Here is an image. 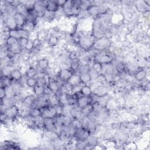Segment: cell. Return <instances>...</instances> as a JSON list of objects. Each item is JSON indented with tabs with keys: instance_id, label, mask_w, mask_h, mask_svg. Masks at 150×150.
Returning a JSON list of instances; mask_svg holds the SVG:
<instances>
[{
	"instance_id": "obj_17",
	"label": "cell",
	"mask_w": 150,
	"mask_h": 150,
	"mask_svg": "<svg viewBox=\"0 0 150 150\" xmlns=\"http://www.w3.org/2000/svg\"><path fill=\"white\" fill-rule=\"evenodd\" d=\"M42 111L41 108L37 107H33L30 108L29 111V115L30 117L35 118L38 117H39L41 115Z\"/></svg>"
},
{
	"instance_id": "obj_40",
	"label": "cell",
	"mask_w": 150,
	"mask_h": 150,
	"mask_svg": "<svg viewBox=\"0 0 150 150\" xmlns=\"http://www.w3.org/2000/svg\"><path fill=\"white\" fill-rule=\"evenodd\" d=\"M0 97H1V100H3L6 97V89H5V87H1Z\"/></svg>"
},
{
	"instance_id": "obj_31",
	"label": "cell",
	"mask_w": 150,
	"mask_h": 150,
	"mask_svg": "<svg viewBox=\"0 0 150 150\" xmlns=\"http://www.w3.org/2000/svg\"><path fill=\"white\" fill-rule=\"evenodd\" d=\"M26 84L29 87L33 88L38 84V80L35 77L27 78L26 80Z\"/></svg>"
},
{
	"instance_id": "obj_38",
	"label": "cell",
	"mask_w": 150,
	"mask_h": 150,
	"mask_svg": "<svg viewBox=\"0 0 150 150\" xmlns=\"http://www.w3.org/2000/svg\"><path fill=\"white\" fill-rule=\"evenodd\" d=\"M53 93L52 92V91L50 90V88L49 87V86L47 85H45L44 86V95L46 96H50L52 94H53Z\"/></svg>"
},
{
	"instance_id": "obj_30",
	"label": "cell",
	"mask_w": 150,
	"mask_h": 150,
	"mask_svg": "<svg viewBox=\"0 0 150 150\" xmlns=\"http://www.w3.org/2000/svg\"><path fill=\"white\" fill-rule=\"evenodd\" d=\"M5 42H6V45L8 47H9V46H11L15 45V43H18L19 42V40L15 38H13V37H12L10 36H8V37L6 39Z\"/></svg>"
},
{
	"instance_id": "obj_16",
	"label": "cell",
	"mask_w": 150,
	"mask_h": 150,
	"mask_svg": "<svg viewBox=\"0 0 150 150\" xmlns=\"http://www.w3.org/2000/svg\"><path fill=\"white\" fill-rule=\"evenodd\" d=\"M73 1H66L64 5L62 7L63 13L64 14H66L67 15L72 16L71 8L73 6Z\"/></svg>"
},
{
	"instance_id": "obj_28",
	"label": "cell",
	"mask_w": 150,
	"mask_h": 150,
	"mask_svg": "<svg viewBox=\"0 0 150 150\" xmlns=\"http://www.w3.org/2000/svg\"><path fill=\"white\" fill-rule=\"evenodd\" d=\"M93 70L97 73V74H100L103 69V64H101L100 62L98 61H96L93 63V66H92Z\"/></svg>"
},
{
	"instance_id": "obj_39",
	"label": "cell",
	"mask_w": 150,
	"mask_h": 150,
	"mask_svg": "<svg viewBox=\"0 0 150 150\" xmlns=\"http://www.w3.org/2000/svg\"><path fill=\"white\" fill-rule=\"evenodd\" d=\"M32 42H33V46H34L35 48H38V47L40 46V45L41 44L40 39L39 38H38L34 39L32 40Z\"/></svg>"
},
{
	"instance_id": "obj_26",
	"label": "cell",
	"mask_w": 150,
	"mask_h": 150,
	"mask_svg": "<svg viewBox=\"0 0 150 150\" xmlns=\"http://www.w3.org/2000/svg\"><path fill=\"white\" fill-rule=\"evenodd\" d=\"M49 60L47 59H41L38 62V66L41 69H46L49 66Z\"/></svg>"
},
{
	"instance_id": "obj_3",
	"label": "cell",
	"mask_w": 150,
	"mask_h": 150,
	"mask_svg": "<svg viewBox=\"0 0 150 150\" xmlns=\"http://www.w3.org/2000/svg\"><path fill=\"white\" fill-rule=\"evenodd\" d=\"M41 116L44 118H54L57 117L56 106L48 105L41 108Z\"/></svg>"
},
{
	"instance_id": "obj_24",
	"label": "cell",
	"mask_w": 150,
	"mask_h": 150,
	"mask_svg": "<svg viewBox=\"0 0 150 150\" xmlns=\"http://www.w3.org/2000/svg\"><path fill=\"white\" fill-rule=\"evenodd\" d=\"M146 76V71L144 69L138 70L135 74V78L138 81H142L144 80Z\"/></svg>"
},
{
	"instance_id": "obj_2",
	"label": "cell",
	"mask_w": 150,
	"mask_h": 150,
	"mask_svg": "<svg viewBox=\"0 0 150 150\" xmlns=\"http://www.w3.org/2000/svg\"><path fill=\"white\" fill-rule=\"evenodd\" d=\"M111 45L110 39L105 36H101L97 39L93 45V47L97 50H103L108 48Z\"/></svg>"
},
{
	"instance_id": "obj_29",
	"label": "cell",
	"mask_w": 150,
	"mask_h": 150,
	"mask_svg": "<svg viewBox=\"0 0 150 150\" xmlns=\"http://www.w3.org/2000/svg\"><path fill=\"white\" fill-rule=\"evenodd\" d=\"M36 74H37L36 69L33 67H31L26 71L25 75L27 78H32V77H35Z\"/></svg>"
},
{
	"instance_id": "obj_10",
	"label": "cell",
	"mask_w": 150,
	"mask_h": 150,
	"mask_svg": "<svg viewBox=\"0 0 150 150\" xmlns=\"http://www.w3.org/2000/svg\"><path fill=\"white\" fill-rule=\"evenodd\" d=\"M35 101L36 98L33 95H29L23 99L22 104L26 107L32 108L34 105Z\"/></svg>"
},
{
	"instance_id": "obj_33",
	"label": "cell",
	"mask_w": 150,
	"mask_h": 150,
	"mask_svg": "<svg viewBox=\"0 0 150 150\" xmlns=\"http://www.w3.org/2000/svg\"><path fill=\"white\" fill-rule=\"evenodd\" d=\"M127 69L126 66L123 63H119L116 66V71L119 74L124 73Z\"/></svg>"
},
{
	"instance_id": "obj_27",
	"label": "cell",
	"mask_w": 150,
	"mask_h": 150,
	"mask_svg": "<svg viewBox=\"0 0 150 150\" xmlns=\"http://www.w3.org/2000/svg\"><path fill=\"white\" fill-rule=\"evenodd\" d=\"M81 92L84 96H90L92 94L91 87L88 85H84L81 88Z\"/></svg>"
},
{
	"instance_id": "obj_1",
	"label": "cell",
	"mask_w": 150,
	"mask_h": 150,
	"mask_svg": "<svg viewBox=\"0 0 150 150\" xmlns=\"http://www.w3.org/2000/svg\"><path fill=\"white\" fill-rule=\"evenodd\" d=\"M96 40V39H95V36L94 35L87 34L80 36L79 43L81 48L85 50H87L93 46Z\"/></svg>"
},
{
	"instance_id": "obj_13",
	"label": "cell",
	"mask_w": 150,
	"mask_h": 150,
	"mask_svg": "<svg viewBox=\"0 0 150 150\" xmlns=\"http://www.w3.org/2000/svg\"><path fill=\"white\" fill-rule=\"evenodd\" d=\"M47 86H49V87L50 88V90L52 91L53 93L57 94L60 90V86L59 85V82L56 80H53L51 79Z\"/></svg>"
},
{
	"instance_id": "obj_36",
	"label": "cell",
	"mask_w": 150,
	"mask_h": 150,
	"mask_svg": "<svg viewBox=\"0 0 150 150\" xmlns=\"http://www.w3.org/2000/svg\"><path fill=\"white\" fill-rule=\"evenodd\" d=\"M41 78L42 79V80H43V81H44V83H45V84L46 85H47L49 84V83L50 82V80H51V77L49 74H43L41 77Z\"/></svg>"
},
{
	"instance_id": "obj_12",
	"label": "cell",
	"mask_w": 150,
	"mask_h": 150,
	"mask_svg": "<svg viewBox=\"0 0 150 150\" xmlns=\"http://www.w3.org/2000/svg\"><path fill=\"white\" fill-rule=\"evenodd\" d=\"M13 17L16 21L18 28H22V27L23 26L26 21L25 17L22 14L17 12L15 14Z\"/></svg>"
},
{
	"instance_id": "obj_22",
	"label": "cell",
	"mask_w": 150,
	"mask_h": 150,
	"mask_svg": "<svg viewBox=\"0 0 150 150\" xmlns=\"http://www.w3.org/2000/svg\"><path fill=\"white\" fill-rule=\"evenodd\" d=\"M35 20L34 21H26L25 25L22 27V29H25L29 33L32 32L35 28L36 26V23L35 22Z\"/></svg>"
},
{
	"instance_id": "obj_20",
	"label": "cell",
	"mask_w": 150,
	"mask_h": 150,
	"mask_svg": "<svg viewBox=\"0 0 150 150\" xmlns=\"http://www.w3.org/2000/svg\"><path fill=\"white\" fill-rule=\"evenodd\" d=\"M80 80L81 81L83 84H86L88 82H90L92 77L88 71H82L80 74Z\"/></svg>"
},
{
	"instance_id": "obj_23",
	"label": "cell",
	"mask_w": 150,
	"mask_h": 150,
	"mask_svg": "<svg viewBox=\"0 0 150 150\" xmlns=\"http://www.w3.org/2000/svg\"><path fill=\"white\" fill-rule=\"evenodd\" d=\"M33 90L36 96H37L38 97L41 96L43 95L44 93V86L37 84L33 88Z\"/></svg>"
},
{
	"instance_id": "obj_11",
	"label": "cell",
	"mask_w": 150,
	"mask_h": 150,
	"mask_svg": "<svg viewBox=\"0 0 150 150\" xmlns=\"http://www.w3.org/2000/svg\"><path fill=\"white\" fill-rule=\"evenodd\" d=\"M5 24L7 28L8 29V30L18 29V26L16 21L14 17L12 16H8V18L5 21Z\"/></svg>"
},
{
	"instance_id": "obj_7",
	"label": "cell",
	"mask_w": 150,
	"mask_h": 150,
	"mask_svg": "<svg viewBox=\"0 0 150 150\" xmlns=\"http://www.w3.org/2000/svg\"><path fill=\"white\" fill-rule=\"evenodd\" d=\"M93 102V99L91 96H82L79 98L77 101V107L78 108H82L89 104H92Z\"/></svg>"
},
{
	"instance_id": "obj_41",
	"label": "cell",
	"mask_w": 150,
	"mask_h": 150,
	"mask_svg": "<svg viewBox=\"0 0 150 150\" xmlns=\"http://www.w3.org/2000/svg\"><path fill=\"white\" fill-rule=\"evenodd\" d=\"M69 59L71 60L77 59V53L76 52H71L69 54Z\"/></svg>"
},
{
	"instance_id": "obj_35",
	"label": "cell",
	"mask_w": 150,
	"mask_h": 150,
	"mask_svg": "<svg viewBox=\"0 0 150 150\" xmlns=\"http://www.w3.org/2000/svg\"><path fill=\"white\" fill-rule=\"evenodd\" d=\"M58 42V39L55 36H51L48 40V43L50 46H54Z\"/></svg>"
},
{
	"instance_id": "obj_19",
	"label": "cell",
	"mask_w": 150,
	"mask_h": 150,
	"mask_svg": "<svg viewBox=\"0 0 150 150\" xmlns=\"http://www.w3.org/2000/svg\"><path fill=\"white\" fill-rule=\"evenodd\" d=\"M10 77L12 80L15 81H20L22 78V75L20 70L18 69H13L10 74Z\"/></svg>"
},
{
	"instance_id": "obj_14",
	"label": "cell",
	"mask_w": 150,
	"mask_h": 150,
	"mask_svg": "<svg viewBox=\"0 0 150 150\" xmlns=\"http://www.w3.org/2000/svg\"><path fill=\"white\" fill-rule=\"evenodd\" d=\"M67 82L69 83L70 84H71L73 87L82 83L80 80V74H73Z\"/></svg>"
},
{
	"instance_id": "obj_18",
	"label": "cell",
	"mask_w": 150,
	"mask_h": 150,
	"mask_svg": "<svg viewBox=\"0 0 150 150\" xmlns=\"http://www.w3.org/2000/svg\"><path fill=\"white\" fill-rule=\"evenodd\" d=\"M8 50L11 53L14 54H20L22 50V48L21 47L19 42L15 45L8 47Z\"/></svg>"
},
{
	"instance_id": "obj_21",
	"label": "cell",
	"mask_w": 150,
	"mask_h": 150,
	"mask_svg": "<svg viewBox=\"0 0 150 150\" xmlns=\"http://www.w3.org/2000/svg\"><path fill=\"white\" fill-rule=\"evenodd\" d=\"M80 111L84 117H87L91 112L94 111L93 104H89L82 108H80Z\"/></svg>"
},
{
	"instance_id": "obj_32",
	"label": "cell",
	"mask_w": 150,
	"mask_h": 150,
	"mask_svg": "<svg viewBox=\"0 0 150 150\" xmlns=\"http://www.w3.org/2000/svg\"><path fill=\"white\" fill-rule=\"evenodd\" d=\"M56 16V12H49V11H46L43 18L47 21H52L55 19Z\"/></svg>"
},
{
	"instance_id": "obj_37",
	"label": "cell",
	"mask_w": 150,
	"mask_h": 150,
	"mask_svg": "<svg viewBox=\"0 0 150 150\" xmlns=\"http://www.w3.org/2000/svg\"><path fill=\"white\" fill-rule=\"evenodd\" d=\"M34 48H35V47H34V46H33L32 40H31L29 39V40L28 43H27V45H26V46L25 49L26 50H27V51L29 52V51H32Z\"/></svg>"
},
{
	"instance_id": "obj_6",
	"label": "cell",
	"mask_w": 150,
	"mask_h": 150,
	"mask_svg": "<svg viewBox=\"0 0 150 150\" xmlns=\"http://www.w3.org/2000/svg\"><path fill=\"white\" fill-rule=\"evenodd\" d=\"M73 74V71L70 69H63L59 71L58 77L61 81L67 82Z\"/></svg>"
},
{
	"instance_id": "obj_8",
	"label": "cell",
	"mask_w": 150,
	"mask_h": 150,
	"mask_svg": "<svg viewBox=\"0 0 150 150\" xmlns=\"http://www.w3.org/2000/svg\"><path fill=\"white\" fill-rule=\"evenodd\" d=\"M92 93L98 98L103 97L107 95L108 89L105 86L100 85L96 87L93 91H92Z\"/></svg>"
},
{
	"instance_id": "obj_25",
	"label": "cell",
	"mask_w": 150,
	"mask_h": 150,
	"mask_svg": "<svg viewBox=\"0 0 150 150\" xmlns=\"http://www.w3.org/2000/svg\"><path fill=\"white\" fill-rule=\"evenodd\" d=\"M80 61L78 60V59L74 60H71L70 69L73 72L77 71L80 69Z\"/></svg>"
},
{
	"instance_id": "obj_9",
	"label": "cell",
	"mask_w": 150,
	"mask_h": 150,
	"mask_svg": "<svg viewBox=\"0 0 150 150\" xmlns=\"http://www.w3.org/2000/svg\"><path fill=\"white\" fill-rule=\"evenodd\" d=\"M44 5L46 11L53 12H56L59 9V6L56 4V1H44Z\"/></svg>"
},
{
	"instance_id": "obj_4",
	"label": "cell",
	"mask_w": 150,
	"mask_h": 150,
	"mask_svg": "<svg viewBox=\"0 0 150 150\" xmlns=\"http://www.w3.org/2000/svg\"><path fill=\"white\" fill-rule=\"evenodd\" d=\"M19 112V109L16 104H13L11 106L6 108L4 111V112L7 116V117L11 119L16 117L18 115Z\"/></svg>"
},
{
	"instance_id": "obj_15",
	"label": "cell",
	"mask_w": 150,
	"mask_h": 150,
	"mask_svg": "<svg viewBox=\"0 0 150 150\" xmlns=\"http://www.w3.org/2000/svg\"><path fill=\"white\" fill-rule=\"evenodd\" d=\"M97 61L103 64H110L112 62L113 57L108 54H103L98 57Z\"/></svg>"
},
{
	"instance_id": "obj_34",
	"label": "cell",
	"mask_w": 150,
	"mask_h": 150,
	"mask_svg": "<svg viewBox=\"0 0 150 150\" xmlns=\"http://www.w3.org/2000/svg\"><path fill=\"white\" fill-rule=\"evenodd\" d=\"M29 40V38L28 37H24V38H22L21 39H19V43L21 46V47L23 49H25L27 43H28Z\"/></svg>"
},
{
	"instance_id": "obj_42",
	"label": "cell",
	"mask_w": 150,
	"mask_h": 150,
	"mask_svg": "<svg viewBox=\"0 0 150 150\" xmlns=\"http://www.w3.org/2000/svg\"><path fill=\"white\" fill-rule=\"evenodd\" d=\"M66 1L65 0H59V1H56V4L57 5L59 6V7H62L64 4L66 3Z\"/></svg>"
},
{
	"instance_id": "obj_5",
	"label": "cell",
	"mask_w": 150,
	"mask_h": 150,
	"mask_svg": "<svg viewBox=\"0 0 150 150\" xmlns=\"http://www.w3.org/2000/svg\"><path fill=\"white\" fill-rule=\"evenodd\" d=\"M34 9L36 12L37 18H43L46 12V9L44 5V1H35Z\"/></svg>"
}]
</instances>
